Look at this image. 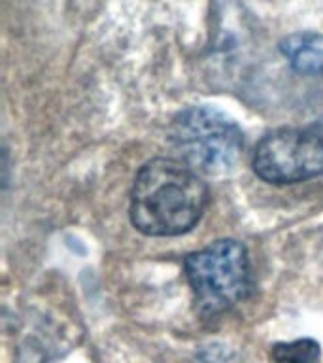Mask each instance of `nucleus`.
I'll list each match as a JSON object with an SVG mask.
<instances>
[{"instance_id":"1","label":"nucleus","mask_w":323,"mask_h":363,"mask_svg":"<svg viewBox=\"0 0 323 363\" xmlns=\"http://www.w3.org/2000/svg\"><path fill=\"white\" fill-rule=\"evenodd\" d=\"M208 204V187L186 161H147L130 191V221L147 237H178L197 225Z\"/></svg>"},{"instance_id":"2","label":"nucleus","mask_w":323,"mask_h":363,"mask_svg":"<svg viewBox=\"0 0 323 363\" xmlns=\"http://www.w3.org/2000/svg\"><path fill=\"white\" fill-rule=\"evenodd\" d=\"M197 308L206 316L229 311L246 299L251 288L248 250L232 238L215 240L183 261Z\"/></svg>"},{"instance_id":"3","label":"nucleus","mask_w":323,"mask_h":363,"mask_svg":"<svg viewBox=\"0 0 323 363\" xmlns=\"http://www.w3.org/2000/svg\"><path fill=\"white\" fill-rule=\"evenodd\" d=\"M170 140L187 164L206 174L234 169L244 150L240 127L210 106H191L178 113L170 127Z\"/></svg>"},{"instance_id":"4","label":"nucleus","mask_w":323,"mask_h":363,"mask_svg":"<svg viewBox=\"0 0 323 363\" xmlns=\"http://www.w3.org/2000/svg\"><path fill=\"white\" fill-rule=\"evenodd\" d=\"M254 172L276 186L323 176V136L310 129H276L259 140Z\"/></svg>"},{"instance_id":"5","label":"nucleus","mask_w":323,"mask_h":363,"mask_svg":"<svg viewBox=\"0 0 323 363\" xmlns=\"http://www.w3.org/2000/svg\"><path fill=\"white\" fill-rule=\"evenodd\" d=\"M280 51L295 72L323 76V34L295 33L280 42Z\"/></svg>"},{"instance_id":"6","label":"nucleus","mask_w":323,"mask_h":363,"mask_svg":"<svg viewBox=\"0 0 323 363\" xmlns=\"http://www.w3.org/2000/svg\"><path fill=\"white\" fill-rule=\"evenodd\" d=\"M274 363H319L322 348L314 339H297L272 346Z\"/></svg>"}]
</instances>
